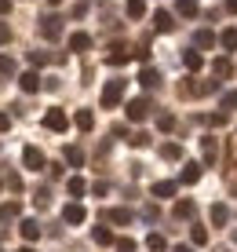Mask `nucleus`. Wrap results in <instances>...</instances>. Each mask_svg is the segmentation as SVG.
<instances>
[{
	"mask_svg": "<svg viewBox=\"0 0 237 252\" xmlns=\"http://www.w3.org/2000/svg\"><path fill=\"white\" fill-rule=\"evenodd\" d=\"M120 99H124V81H110L102 88V110H113Z\"/></svg>",
	"mask_w": 237,
	"mask_h": 252,
	"instance_id": "nucleus-1",
	"label": "nucleus"
},
{
	"mask_svg": "<svg viewBox=\"0 0 237 252\" xmlns=\"http://www.w3.org/2000/svg\"><path fill=\"white\" fill-rule=\"evenodd\" d=\"M40 33H44V40H55L59 33H62V19H59V15H44L40 19Z\"/></svg>",
	"mask_w": 237,
	"mask_h": 252,
	"instance_id": "nucleus-2",
	"label": "nucleus"
},
{
	"mask_svg": "<svg viewBox=\"0 0 237 252\" xmlns=\"http://www.w3.org/2000/svg\"><path fill=\"white\" fill-rule=\"evenodd\" d=\"M44 128H51V132H66L69 117L62 114V110H48V114H44Z\"/></svg>",
	"mask_w": 237,
	"mask_h": 252,
	"instance_id": "nucleus-3",
	"label": "nucleus"
},
{
	"mask_svg": "<svg viewBox=\"0 0 237 252\" xmlns=\"http://www.w3.org/2000/svg\"><path fill=\"white\" fill-rule=\"evenodd\" d=\"M150 114V99H131L128 102V121H146Z\"/></svg>",
	"mask_w": 237,
	"mask_h": 252,
	"instance_id": "nucleus-4",
	"label": "nucleus"
},
{
	"mask_svg": "<svg viewBox=\"0 0 237 252\" xmlns=\"http://www.w3.org/2000/svg\"><path fill=\"white\" fill-rule=\"evenodd\" d=\"M22 161H26V168H33V172L44 168V154L37 150V146H26V150H22Z\"/></svg>",
	"mask_w": 237,
	"mask_h": 252,
	"instance_id": "nucleus-5",
	"label": "nucleus"
},
{
	"mask_svg": "<svg viewBox=\"0 0 237 252\" xmlns=\"http://www.w3.org/2000/svg\"><path fill=\"white\" fill-rule=\"evenodd\" d=\"M128 59H131V51H128L124 44H113V48H110V55H106V63H110V66H124Z\"/></svg>",
	"mask_w": 237,
	"mask_h": 252,
	"instance_id": "nucleus-6",
	"label": "nucleus"
},
{
	"mask_svg": "<svg viewBox=\"0 0 237 252\" xmlns=\"http://www.w3.org/2000/svg\"><path fill=\"white\" fill-rule=\"evenodd\" d=\"M201 146H205V161L215 164V161H219V143H215V135H205V139H201Z\"/></svg>",
	"mask_w": 237,
	"mask_h": 252,
	"instance_id": "nucleus-7",
	"label": "nucleus"
},
{
	"mask_svg": "<svg viewBox=\"0 0 237 252\" xmlns=\"http://www.w3.org/2000/svg\"><path fill=\"white\" fill-rule=\"evenodd\" d=\"M153 30H157V33H172V30H175L172 15H168V11H157V15H153Z\"/></svg>",
	"mask_w": 237,
	"mask_h": 252,
	"instance_id": "nucleus-8",
	"label": "nucleus"
},
{
	"mask_svg": "<svg viewBox=\"0 0 237 252\" xmlns=\"http://www.w3.org/2000/svg\"><path fill=\"white\" fill-rule=\"evenodd\" d=\"M84 216H88L84 205H66V208H62V220H66V223H84Z\"/></svg>",
	"mask_w": 237,
	"mask_h": 252,
	"instance_id": "nucleus-9",
	"label": "nucleus"
},
{
	"mask_svg": "<svg viewBox=\"0 0 237 252\" xmlns=\"http://www.w3.org/2000/svg\"><path fill=\"white\" fill-rule=\"evenodd\" d=\"M139 84H143V88H157V84H161V73H157L153 66H146L143 73H139Z\"/></svg>",
	"mask_w": 237,
	"mask_h": 252,
	"instance_id": "nucleus-10",
	"label": "nucleus"
},
{
	"mask_svg": "<svg viewBox=\"0 0 237 252\" xmlns=\"http://www.w3.org/2000/svg\"><path fill=\"white\" fill-rule=\"evenodd\" d=\"M19 230H22V238H26V241H37V238H40V223H37V220H22V227H19Z\"/></svg>",
	"mask_w": 237,
	"mask_h": 252,
	"instance_id": "nucleus-11",
	"label": "nucleus"
},
{
	"mask_svg": "<svg viewBox=\"0 0 237 252\" xmlns=\"http://www.w3.org/2000/svg\"><path fill=\"white\" fill-rule=\"evenodd\" d=\"M77 128H81V132H91V128H95V117H91V110H77Z\"/></svg>",
	"mask_w": 237,
	"mask_h": 252,
	"instance_id": "nucleus-12",
	"label": "nucleus"
},
{
	"mask_svg": "<svg viewBox=\"0 0 237 252\" xmlns=\"http://www.w3.org/2000/svg\"><path fill=\"white\" fill-rule=\"evenodd\" d=\"M106 220H110V223H120V227H128V223H131V212H128V208H110Z\"/></svg>",
	"mask_w": 237,
	"mask_h": 252,
	"instance_id": "nucleus-13",
	"label": "nucleus"
},
{
	"mask_svg": "<svg viewBox=\"0 0 237 252\" xmlns=\"http://www.w3.org/2000/svg\"><path fill=\"white\" fill-rule=\"evenodd\" d=\"M19 84H22V92H37V88H40V77L30 69V73H22V77H19Z\"/></svg>",
	"mask_w": 237,
	"mask_h": 252,
	"instance_id": "nucleus-14",
	"label": "nucleus"
},
{
	"mask_svg": "<svg viewBox=\"0 0 237 252\" xmlns=\"http://www.w3.org/2000/svg\"><path fill=\"white\" fill-rule=\"evenodd\" d=\"M161 158H164V161H179V158H182V146H179V143H164V146H161Z\"/></svg>",
	"mask_w": 237,
	"mask_h": 252,
	"instance_id": "nucleus-15",
	"label": "nucleus"
},
{
	"mask_svg": "<svg viewBox=\"0 0 237 252\" xmlns=\"http://www.w3.org/2000/svg\"><path fill=\"white\" fill-rule=\"evenodd\" d=\"M194 44H197V48H215V33L197 30V33H194Z\"/></svg>",
	"mask_w": 237,
	"mask_h": 252,
	"instance_id": "nucleus-16",
	"label": "nucleus"
},
{
	"mask_svg": "<svg viewBox=\"0 0 237 252\" xmlns=\"http://www.w3.org/2000/svg\"><path fill=\"white\" fill-rule=\"evenodd\" d=\"M69 48L73 51H88L91 48V37H88V33H73V37H69Z\"/></svg>",
	"mask_w": 237,
	"mask_h": 252,
	"instance_id": "nucleus-17",
	"label": "nucleus"
},
{
	"mask_svg": "<svg viewBox=\"0 0 237 252\" xmlns=\"http://www.w3.org/2000/svg\"><path fill=\"white\" fill-rule=\"evenodd\" d=\"M219 44H223L226 51H237V30H223L219 33Z\"/></svg>",
	"mask_w": 237,
	"mask_h": 252,
	"instance_id": "nucleus-18",
	"label": "nucleus"
},
{
	"mask_svg": "<svg viewBox=\"0 0 237 252\" xmlns=\"http://www.w3.org/2000/svg\"><path fill=\"white\" fill-rule=\"evenodd\" d=\"M175 11H179L182 19H194V15H197V4H194V0H179V4H175Z\"/></svg>",
	"mask_w": 237,
	"mask_h": 252,
	"instance_id": "nucleus-19",
	"label": "nucleus"
},
{
	"mask_svg": "<svg viewBox=\"0 0 237 252\" xmlns=\"http://www.w3.org/2000/svg\"><path fill=\"white\" fill-rule=\"evenodd\" d=\"M19 212H22V208H19V201H7V205H0V220H4V223H7V220H15Z\"/></svg>",
	"mask_w": 237,
	"mask_h": 252,
	"instance_id": "nucleus-20",
	"label": "nucleus"
},
{
	"mask_svg": "<svg viewBox=\"0 0 237 252\" xmlns=\"http://www.w3.org/2000/svg\"><path fill=\"white\" fill-rule=\"evenodd\" d=\"M179 179H182V183H197V179H201V168H197L194 161H190L186 168H182V176H179Z\"/></svg>",
	"mask_w": 237,
	"mask_h": 252,
	"instance_id": "nucleus-21",
	"label": "nucleus"
},
{
	"mask_svg": "<svg viewBox=\"0 0 237 252\" xmlns=\"http://www.w3.org/2000/svg\"><path fill=\"white\" fill-rule=\"evenodd\" d=\"M194 212H197V205H194V201H179V205H175V216H179V220H190Z\"/></svg>",
	"mask_w": 237,
	"mask_h": 252,
	"instance_id": "nucleus-22",
	"label": "nucleus"
},
{
	"mask_svg": "<svg viewBox=\"0 0 237 252\" xmlns=\"http://www.w3.org/2000/svg\"><path fill=\"white\" fill-rule=\"evenodd\" d=\"M182 66H186V69H201V66H205V59H201L197 51H186V55H182Z\"/></svg>",
	"mask_w": 237,
	"mask_h": 252,
	"instance_id": "nucleus-23",
	"label": "nucleus"
},
{
	"mask_svg": "<svg viewBox=\"0 0 237 252\" xmlns=\"http://www.w3.org/2000/svg\"><path fill=\"white\" fill-rule=\"evenodd\" d=\"M146 249H150V252H164V249H168V241H164L161 234H150V238H146Z\"/></svg>",
	"mask_w": 237,
	"mask_h": 252,
	"instance_id": "nucleus-24",
	"label": "nucleus"
},
{
	"mask_svg": "<svg viewBox=\"0 0 237 252\" xmlns=\"http://www.w3.org/2000/svg\"><path fill=\"white\" fill-rule=\"evenodd\" d=\"M66 161L73 164V168H77V164H84V154H81V146H66Z\"/></svg>",
	"mask_w": 237,
	"mask_h": 252,
	"instance_id": "nucleus-25",
	"label": "nucleus"
},
{
	"mask_svg": "<svg viewBox=\"0 0 237 252\" xmlns=\"http://www.w3.org/2000/svg\"><path fill=\"white\" fill-rule=\"evenodd\" d=\"M66 190H69V194H73V197H81L84 190H88V183H84V179H77V176H73V179H69V183H66Z\"/></svg>",
	"mask_w": 237,
	"mask_h": 252,
	"instance_id": "nucleus-26",
	"label": "nucleus"
},
{
	"mask_svg": "<svg viewBox=\"0 0 237 252\" xmlns=\"http://www.w3.org/2000/svg\"><path fill=\"white\" fill-rule=\"evenodd\" d=\"M230 220V212H226V205H212V223L219 227V223H226Z\"/></svg>",
	"mask_w": 237,
	"mask_h": 252,
	"instance_id": "nucleus-27",
	"label": "nucleus"
},
{
	"mask_svg": "<svg viewBox=\"0 0 237 252\" xmlns=\"http://www.w3.org/2000/svg\"><path fill=\"white\" fill-rule=\"evenodd\" d=\"M128 15H131V19H143V15H146V4H143V0H128Z\"/></svg>",
	"mask_w": 237,
	"mask_h": 252,
	"instance_id": "nucleus-28",
	"label": "nucleus"
},
{
	"mask_svg": "<svg viewBox=\"0 0 237 252\" xmlns=\"http://www.w3.org/2000/svg\"><path fill=\"white\" fill-rule=\"evenodd\" d=\"M95 241H99V245H117V241H113V234H110L106 227H95Z\"/></svg>",
	"mask_w": 237,
	"mask_h": 252,
	"instance_id": "nucleus-29",
	"label": "nucleus"
},
{
	"mask_svg": "<svg viewBox=\"0 0 237 252\" xmlns=\"http://www.w3.org/2000/svg\"><path fill=\"white\" fill-rule=\"evenodd\" d=\"M212 69H215V77H230V69H234V66H230V59H215V66H212Z\"/></svg>",
	"mask_w": 237,
	"mask_h": 252,
	"instance_id": "nucleus-30",
	"label": "nucleus"
},
{
	"mask_svg": "<svg viewBox=\"0 0 237 252\" xmlns=\"http://www.w3.org/2000/svg\"><path fill=\"white\" fill-rule=\"evenodd\" d=\"M157 128H161V132H172V128H175V117H172V114H161V117H157Z\"/></svg>",
	"mask_w": 237,
	"mask_h": 252,
	"instance_id": "nucleus-31",
	"label": "nucleus"
},
{
	"mask_svg": "<svg viewBox=\"0 0 237 252\" xmlns=\"http://www.w3.org/2000/svg\"><path fill=\"white\" fill-rule=\"evenodd\" d=\"M153 194H157V197H172V194H175V183H157Z\"/></svg>",
	"mask_w": 237,
	"mask_h": 252,
	"instance_id": "nucleus-32",
	"label": "nucleus"
},
{
	"mask_svg": "<svg viewBox=\"0 0 237 252\" xmlns=\"http://www.w3.org/2000/svg\"><path fill=\"white\" fill-rule=\"evenodd\" d=\"M190 238H194V245H205V241H208V230H205V227H194V230H190Z\"/></svg>",
	"mask_w": 237,
	"mask_h": 252,
	"instance_id": "nucleus-33",
	"label": "nucleus"
},
{
	"mask_svg": "<svg viewBox=\"0 0 237 252\" xmlns=\"http://www.w3.org/2000/svg\"><path fill=\"white\" fill-rule=\"evenodd\" d=\"M0 73H7V77H11V73H15V59L0 55Z\"/></svg>",
	"mask_w": 237,
	"mask_h": 252,
	"instance_id": "nucleus-34",
	"label": "nucleus"
},
{
	"mask_svg": "<svg viewBox=\"0 0 237 252\" xmlns=\"http://www.w3.org/2000/svg\"><path fill=\"white\" fill-rule=\"evenodd\" d=\"M117 252H135V241H131V238H120V241H117Z\"/></svg>",
	"mask_w": 237,
	"mask_h": 252,
	"instance_id": "nucleus-35",
	"label": "nucleus"
},
{
	"mask_svg": "<svg viewBox=\"0 0 237 252\" xmlns=\"http://www.w3.org/2000/svg\"><path fill=\"white\" fill-rule=\"evenodd\" d=\"M223 110H237V92H230V95H223Z\"/></svg>",
	"mask_w": 237,
	"mask_h": 252,
	"instance_id": "nucleus-36",
	"label": "nucleus"
},
{
	"mask_svg": "<svg viewBox=\"0 0 237 252\" xmlns=\"http://www.w3.org/2000/svg\"><path fill=\"white\" fill-rule=\"evenodd\" d=\"M146 143H150V135H146V132H135V135H131V146H146Z\"/></svg>",
	"mask_w": 237,
	"mask_h": 252,
	"instance_id": "nucleus-37",
	"label": "nucleus"
},
{
	"mask_svg": "<svg viewBox=\"0 0 237 252\" xmlns=\"http://www.w3.org/2000/svg\"><path fill=\"white\" fill-rule=\"evenodd\" d=\"M7 40H11V26L0 22V44H7Z\"/></svg>",
	"mask_w": 237,
	"mask_h": 252,
	"instance_id": "nucleus-38",
	"label": "nucleus"
},
{
	"mask_svg": "<svg viewBox=\"0 0 237 252\" xmlns=\"http://www.w3.org/2000/svg\"><path fill=\"white\" fill-rule=\"evenodd\" d=\"M44 59H48V55H44V51H30V63H33V66H40Z\"/></svg>",
	"mask_w": 237,
	"mask_h": 252,
	"instance_id": "nucleus-39",
	"label": "nucleus"
},
{
	"mask_svg": "<svg viewBox=\"0 0 237 252\" xmlns=\"http://www.w3.org/2000/svg\"><path fill=\"white\" fill-rule=\"evenodd\" d=\"M7 187H11V190H22V179H19V176L11 172V176H7Z\"/></svg>",
	"mask_w": 237,
	"mask_h": 252,
	"instance_id": "nucleus-40",
	"label": "nucleus"
},
{
	"mask_svg": "<svg viewBox=\"0 0 237 252\" xmlns=\"http://www.w3.org/2000/svg\"><path fill=\"white\" fill-rule=\"evenodd\" d=\"M7 128H11V117H7V114H0V132H7Z\"/></svg>",
	"mask_w": 237,
	"mask_h": 252,
	"instance_id": "nucleus-41",
	"label": "nucleus"
},
{
	"mask_svg": "<svg viewBox=\"0 0 237 252\" xmlns=\"http://www.w3.org/2000/svg\"><path fill=\"white\" fill-rule=\"evenodd\" d=\"M4 11H11V0H0V15Z\"/></svg>",
	"mask_w": 237,
	"mask_h": 252,
	"instance_id": "nucleus-42",
	"label": "nucleus"
},
{
	"mask_svg": "<svg viewBox=\"0 0 237 252\" xmlns=\"http://www.w3.org/2000/svg\"><path fill=\"white\" fill-rule=\"evenodd\" d=\"M226 11H234V15H237V0H226Z\"/></svg>",
	"mask_w": 237,
	"mask_h": 252,
	"instance_id": "nucleus-43",
	"label": "nucleus"
},
{
	"mask_svg": "<svg viewBox=\"0 0 237 252\" xmlns=\"http://www.w3.org/2000/svg\"><path fill=\"white\" fill-rule=\"evenodd\" d=\"M175 252H190V245H179V249H175Z\"/></svg>",
	"mask_w": 237,
	"mask_h": 252,
	"instance_id": "nucleus-44",
	"label": "nucleus"
},
{
	"mask_svg": "<svg viewBox=\"0 0 237 252\" xmlns=\"http://www.w3.org/2000/svg\"><path fill=\"white\" fill-rule=\"evenodd\" d=\"M19 252H33V249H30V245H22V249H19Z\"/></svg>",
	"mask_w": 237,
	"mask_h": 252,
	"instance_id": "nucleus-45",
	"label": "nucleus"
},
{
	"mask_svg": "<svg viewBox=\"0 0 237 252\" xmlns=\"http://www.w3.org/2000/svg\"><path fill=\"white\" fill-rule=\"evenodd\" d=\"M51 4H59V0H51Z\"/></svg>",
	"mask_w": 237,
	"mask_h": 252,
	"instance_id": "nucleus-46",
	"label": "nucleus"
},
{
	"mask_svg": "<svg viewBox=\"0 0 237 252\" xmlns=\"http://www.w3.org/2000/svg\"><path fill=\"white\" fill-rule=\"evenodd\" d=\"M234 241H237V234H234Z\"/></svg>",
	"mask_w": 237,
	"mask_h": 252,
	"instance_id": "nucleus-47",
	"label": "nucleus"
},
{
	"mask_svg": "<svg viewBox=\"0 0 237 252\" xmlns=\"http://www.w3.org/2000/svg\"><path fill=\"white\" fill-rule=\"evenodd\" d=\"M0 252H4V249H0Z\"/></svg>",
	"mask_w": 237,
	"mask_h": 252,
	"instance_id": "nucleus-48",
	"label": "nucleus"
}]
</instances>
